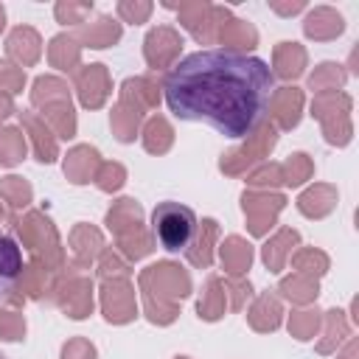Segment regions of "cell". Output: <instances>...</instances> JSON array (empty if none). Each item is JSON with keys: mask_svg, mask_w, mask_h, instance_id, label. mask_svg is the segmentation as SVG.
Masks as SVG:
<instances>
[{"mask_svg": "<svg viewBox=\"0 0 359 359\" xmlns=\"http://www.w3.org/2000/svg\"><path fill=\"white\" fill-rule=\"evenodd\" d=\"M275 90L269 65L233 48L194 50L163 81L165 107L174 118L205 123L227 140H244L264 123Z\"/></svg>", "mask_w": 359, "mask_h": 359, "instance_id": "6da1fadb", "label": "cell"}, {"mask_svg": "<svg viewBox=\"0 0 359 359\" xmlns=\"http://www.w3.org/2000/svg\"><path fill=\"white\" fill-rule=\"evenodd\" d=\"M196 230H199V219L194 208L182 202L165 199L151 210V236L157 247H163L171 255H185L196 241Z\"/></svg>", "mask_w": 359, "mask_h": 359, "instance_id": "7a4b0ae2", "label": "cell"}, {"mask_svg": "<svg viewBox=\"0 0 359 359\" xmlns=\"http://www.w3.org/2000/svg\"><path fill=\"white\" fill-rule=\"evenodd\" d=\"M22 275V250L17 238L0 227V300H6Z\"/></svg>", "mask_w": 359, "mask_h": 359, "instance_id": "3957f363", "label": "cell"}, {"mask_svg": "<svg viewBox=\"0 0 359 359\" xmlns=\"http://www.w3.org/2000/svg\"><path fill=\"white\" fill-rule=\"evenodd\" d=\"M0 359H8V356H3V353H0Z\"/></svg>", "mask_w": 359, "mask_h": 359, "instance_id": "277c9868", "label": "cell"}]
</instances>
